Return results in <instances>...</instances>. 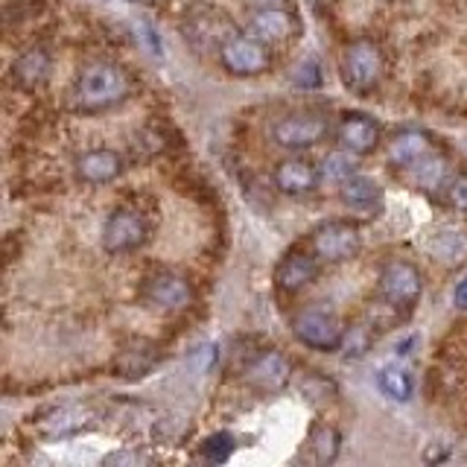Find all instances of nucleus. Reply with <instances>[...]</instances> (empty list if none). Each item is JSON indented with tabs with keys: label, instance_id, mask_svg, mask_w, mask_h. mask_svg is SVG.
I'll use <instances>...</instances> for the list:
<instances>
[{
	"label": "nucleus",
	"instance_id": "nucleus-1",
	"mask_svg": "<svg viewBox=\"0 0 467 467\" xmlns=\"http://www.w3.org/2000/svg\"><path fill=\"white\" fill-rule=\"evenodd\" d=\"M129 94H131L129 73L120 65L97 58V62H88L77 73V82L70 88V109L79 114H102L123 106Z\"/></svg>",
	"mask_w": 467,
	"mask_h": 467
},
{
	"label": "nucleus",
	"instance_id": "nucleus-2",
	"mask_svg": "<svg viewBox=\"0 0 467 467\" xmlns=\"http://www.w3.org/2000/svg\"><path fill=\"white\" fill-rule=\"evenodd\" d=\"M342 82L357 94H368L386 77V56L371 38H357L342 50L339 58Z\"/></svg>",
	"mask_w": 467,
	"mask_h": 467
},
{
	"label": "nucleus",
	"instance_id": "nucleus-3",
	"mask_svg": "<svg viewBox=\"0 0 467 467\" xmlns=\"http://www.w3.org/2000/svg\"><path fill=\"white\" fill-rule=\"evenodd\" d=\"M306 248H310L321 263H345L359 254L362 234L354 223H348V219H327V223H321L310 231Z\"/></svg>",
	"mask_w": 467,
	"mask_h": 467
},
{
	"label": "nucleus",
	"instance_id": "nucleus-4",
	"mask_svg": "<svg viewBox=\"0 0 467 467\" xmlns=\"http://www.w3.org/2000/svg\"><path fill=\"white\" fill-rule=\"evenodd\" d=\"M219 62L234 77H257L272 67V47L266 41L254 38L252 33H231L219 47Z\"/></svg>",
	"mask_w": 467,
	"mask_h": 467
},
{
	"label": "nucleus",
	"instance_id": "nucleus-5",
	"mask_svg": "<svg viewBox=\"0 0 467 467\" xmlns=\"http://www.w3.org/2000/svg\"><path fill=\"white\" fill-rule=\"evenodd\" d=\"M330 135V120L321 111H296L281 117L272 126V140L286 152H304L313 150L316 143H321Z\"/></svg>",
	"mask_w": 467,
	"mask_h": 467
},
{
	"label": "nucleus",
	"instance_id": "nucleus-6",
	"mask_svg": "<svg viewBox=\"0 0 467 467\" xmlns=\"http://www.w3.org/2000/svg\"><path fill=\"white\" fill-rule=\"evenodd\" d=\"M377 292L394 310H412L423 292L420 269L409 260H389L377 277Z\"/></svg>",
	"mask_w": 467,
	"mask_h": 467
},
{
	"label": "nucleus",
	"instance_id": "nucleus-7",
	"mask_svg": "<svg viewBox=\"0 0 467 467\" xmlns=\"http://www.w3.org/2000/svg\"><path fill=\"white\" fill-rule=\"evenodd\" d=\"M292 333L296 339L313 350H342V339H345V327L342 321L333 313L321 310V306H306L296 318H292Z\"/></svg>",
	"mask_w": 467,
	"mask_h": 467
},
{
	"label": "nucleus",
	"instance_id": "nucleus-8",
	"mask_svg": "<svg viewBox=\"0 0 467 467\" xmlns=\"http://www.w3.org/2000/svg\"><path fill=\"white\" fill-rule=\"evenodd\" d=\"M231 33H237V29H234L231 18L223 9L199 4V6L184 12V36L196 50H216L219 53L223 41Z\"/></svg>",
	"mask_w": 467,
	"mask_h": 467
},
{
	"label": "nucleus",
	"instance_id": "nucleus-9",
	"mask_svg": "<svg viewBox=\"0 0 467 467\" xmlns=\"http://www.w3.org/2000/svg\"><path fill=\"white\" fill-rule=\"evenodd\" d=\"M146 240H150V223H146L143 213L131 208L114 211L106 219V228H102V245H106V252L111 254L135 252Z\"/></svg>",
	"mask_w": 467,
	"mask_h": 467
},
{
	"label": "nucleus",
	"instance_id": "nucleus-10",
	"mask_svg": "<svg viewBox=\"0 0 467 467\" xmlns=\"http://www.w3.org/2000/svg\"><path fill=\"white\" fill-rule=\"evenodd\" d=\"M140 298L150 306H155V310L175 313L190 306V301H193V286L187 284V277L175 272H155L143 281Z\"/></svg>",
	"mask_w": 467,
	"mask_h": 467
},
{
	"label": "nucleus",
	"instance_id": "nucleus-11",
	"mask_svg": "<svg viewBox=\"0 0 467 467\" xmlns=\"http://www.w3.org/2000/svg\"><path fill=\"white\" fill-rule=\"evenodd\" d=\"M243 379L248 383V389L257 394H277L289 386L292 362L281 354V350H263V354H257L245 365Z\"/></svg>",
	"mask_w": 467,
	"mask_h": 467
},
{
	"label": "nucleus",
	"instance_id": "nucleus-12",
	"mask_svg": "<svg viewBox=\"0 0 467 467\" xmlns=\"http://www.w3.org/2000/svg\"><path fill=\"white\" fill-rule=\"evenodd\" d=\"M245 33H252L254 38L266 41L269 47H277V44H286L301 33L298 18L284 6H266V9H254L248 15Z\"/></svg>",
	"mask_w": 467,
	"mask_h": 467
},
{
	"label": "nucleus",
	"instance_id": "nucleus-13",
	"mask_svg": "<svg viewBox=\"0 0 467 467\" xmlns=\"http://www.w3.org/2000/svg\"><path fill=\"white\" fill-rule=\"evenodd\" d=\"M336 140L354 155H368L379 146V123L368 114L348 111L342 114L339 126H336Z\"/></svg>",
	"mask_w": 467,
	"mask_h": 467
},
{
	"label": "nucleus",
	"instance_id": "nucleus-14",
	"mask_svg": "<svg viewBox=\"0 0 467 467\" xmlns=\"http://www.w3.org/2000/svg\"><path fill=\"white\" fill-rule=\"evenodd\" d=\"M321 182V167L313 164L310 158H286L275 170V187L286 196H306L313 193Z\"/></svg>",
	"mask_w": 467,
	"mask_h": 467
},
{
	"label": "nucleus",
	"instance_id": "nucleus-15",
	"mask_svg": "<svg viewBox=\"0 0 467 467\" xmlns=\"http://www.w3.org/2000/svg\"><path fill=\"white\" fill-rule=\"evenodd\" d=\"M77 179L85 184H109L117 175L123 172V155L109 146H97V150H88L77 158Z\"/></svg>",
	"mask_w": 467,
	"mask_h": 467
},
{
	"label": "nucleus",
	"instance_id": "nucleus-16",
	"mask_svg": "<svg viewBox=\"0 0 467 467\" xmlns=\"http://www.w3.org/2000/svg\"><path fill=\"white\" fill-rule=\"evenodd\" d=\"M318 266H321V260L310 248H306V252H289L275 272V284L281 292H289L292 296V292H301L304 286H310L316 281Z\"/></svg>",
	"mask_w": 467,
	"mask_h": 467
},
{
	"label": "nucleus",
	"instance_id": "nucleus-17",
	"mask_svg": "<svg viewBox=\"0 0 467 467\" xmlns=\"http://www.w3.org/2000/svg\"><path fill=\"white\" fill-rule=\"evenodd\" d=\"M50 67H53V56L47 47H29L26 53H21L18 58L12 62V70H9V79L15 88H38L41 82H47L50 77Z\"/></svg>",
	"mask_w": 467,
	"mask_h": 467
},
{
	"label": "nucleus",
	"instance_id": "nucleus-18",
	"mask_svg": "<svg viewBox=\"0 0 467 467\" xmlns=\"http://www.w3.org/2000/svg\"><path fill=\"white\" fill-rule=\"evenodd\" d=\"M155 362H158V348L152 342H146V339H131L114 359L117 371H120L123 377H129V379L146 377L155 368Z\"/></svg>",
	"mask_w": 467,
	"mask_h": 467
},
{
	"label": "nucleus",
	"instance_id": "nucleus-19",
	"mask_svg": "<svg viewBox=\"0 0 467 467\" xmlns=\"http://www.w3.org/2000/svg\"><path fill=\"white\" fill-rule=\"evenodd\" d=\"M430 152H435V143L430 140V135H423V131H400V135H394V140L389 143V158L391 164H400V167H412L415 161L427 158Z\"/></svg>",
	"mask_w": 467,
	"mask_h": 467
},
{
	"label": "nucleus",
	"instance_id": "nucleus-20",
	"mask_svg": "<svg viewBox=\"0 0 467 467\" xmlns=\"http://www.w3.org/2000/svg\"><path fill=\"white\" fill-rule=\"evenodd\" d=\"M339 196L345 204H350V208L371 211L374 204H379V199H383V190H379V184L374 179H368V175L357 172V175H350L348 182H342Z\"/></svg>",
	"mask_w": 467,
	"mask_h": 467
},
{
	"label": "nucleus",
	"instance_id": "nucleus-21",
	"mask_svg": "<svg viewBox=\"0 0 467 467\" xmlns=\"http://www.w3.org/2000/svg\"><path fill=\"white\" fill-rule=\"evenodd\" d=\"M412 175H415V182L423 187V190H444L447 187V182L452 179V175L447 172V161L438 155V152H430L427 158H420V161H415L412 167Z\"/></svg>",
	"mask_w": 467,
	"mask_h": 467
},
{
	"label": "nucleus",
	"instance_id": "nucleus-22",
	"mask_svg": "<svg viewBox=\"0 0 467 467\" xmlns=\"http://www.w3.org/2000/svg\"><path fill=\"white\" fill-rule=\"evenodd\" d=\"M339 444H342V438L330 423H316L310 430V438H306V450H310L316 464H330L339 456Z\"/></svg>",
	"mask_w": 467,
	"mask_h": 467
},
{
	"label": "nucleus",
	"instance_id": "nucleus-23",
	"mask_svg": "<svg viewBox=\"0 0 467 467\" xmlns=\"http://www.w3.org/2000/svg\"><path fill=\"white\" fill-rule=\"evenodd\" d=\"M377 386L386 398L398 400V403L412 400V394H415L412 374H409L406 368H398V365H386V368L377 374Z\"/></svg>",
	"mask_w": 467,
	"mask_h": 467
},
{
	"label": "nucleus",
	"instance_id": "nucleus-24",
	"mask_svg": "<svg viewBox=\"0 0 467 467\" xmlns=\"http://www.w3.org/2000/svg\"><path fill=\"white\" fill-rule=\"evenodd\" d=\"M432 254L438 260L459 263L467 254V231L464 228H452V225H447L444 231H438V237L432 243Z\"/></svg>",
	"mask_w": 467,
	"mask_h": 467
},
{
	"label": "nucleus",
	"instance_id": "nucleus-25",
	"mask_svg": "<svg viewBox=\"0 0 467 467\" xmlns=\"http://www.w3.org/2000/svg\"><path fill=\"white\" fill-rule=\"evenodd\" d=\"M350 175H357V155L350 150H336L330 152L325 161H321V179H330V182H348Z\"/></svg>",
	"mask_w": 467,
	"mask_h": 467
},
{
	"label": "nucleus",
	"instance_id": "nucleus-26",
	"mask_svg": "<svg viewBox=\"0 0 467 467\" xmlns=\"http://www.w3.org/2000/svg\"><path fill=\"white\" fill-rule=\"evenodd\" d=\"M374 345V330L368 325H354L350 330H345L342 339V350L348 359H359L368 354V348Z\"/></svg>",
	"mask_w": 467,
	"mask_h": 467
},
{
	"label": "nucleus",
	"instance_id": "nucleus-27",
	"mask_svg": "<svg viewBox=\"0 0 467 467\" xmlns=\"http://www.w3.org/2000/svg\"><path fill=\"white\" fill-rule=\"evenodd\" d=\"M234 435H228V432H216V435H211V438H204V444H202V450H199V456L204 459V462H211V464H223V462H228L231 459V452H234Z\"/></svg>",
	"mask_w": 467,
	"mask_h": 467
},
{
	"label": "nucleus",
	"instance_id": "nucleus-28",
	"mask_svg": "<svg viewBox=\"0 0 467 467\" xmlns=\"http://www.w3.org/2000/svg\"><path fill=\"white\" fill-rule=\"evenodd\" d=\"M444 199L452 211H467V172H456L444 187Z\"/></svg>",
	"mask_w": 467,
	"mask_h": 467
},
{
	"label": "nucleus",
	"instance_id": "nucleus-29",
	"mask_svg": "<svg viewBox=\"0 0 467 467\" xmlns=\"http://www.w3.org/2000/svg\"><path fill=\"white\" fill-rule=\"evenodd\" d=\"M296 85H301V88H316V85H321V70H318V65L316 62L298 65V70H296Z\"/></svg>",
	"mask_w": 467,
	"mask_h": 467
},
{
	"label": "nucleus",
	"instance_id": "nucleus-30",
	"mask_svg": "<svg viewBox=\"0 0 467 467\" xmlns=\"http://www.w3.org/2000/svg\"><path fill=\"white\" fill-rule=\"evenodd\" d=\"M146 456L140 450H131V452H111V456L106 459V464H143Z\"/></svg>",
	"mask_w": 467,
	"mask_h": 467
},
{
	"label": "nucleus",
	"instance_id": "nucleus-31",
	"mask_svg": "<svg viewBox=\"0 0 467 467\" xmlns=\"http://www.w3.org/2000/svg\"><path fill=\"white\" fill-rule=\"evenodd\" d=\"M447 456H450V447L438 444V447H430V450H427V456H423V459H427L430 464H438V462H444Z\"/></svg>",
	"mask_w": 467,
	"mask_h": 467
},
{
	"label": "nucleus",
	"instance_id": "nucleus-32",
	"mask_svg": "<svg viewBox=\"0 0 467 467\" xmlns=\"http://www.w3.org/2000/svg\"><path fill=\"white\" fill-rule=\"evenodd\" d=\"M452 301H456V306H462V310H467V275L459 281L456 292H452Z\"/></svg>",
	"mask_w": 467,
	"mask_h": 467
},
{
	"label": "nucleus",
	"instance_id": "nucleus-33",
	"mask_svg": "<svg viewBox=\"0 0 467 467\" xmlns=\"http://www.w3.org/2000/svg\"><path fill=\"white\" fill-rule=\"evenodd\" d=\"M243 4L252 9H266V6H284L286 0H243Z\"/></svg>",
	"mask_w": 467,
	"mask_h": 467
},
{
	"label": "nucleus",
	"instance_id": "nucleus-34",
	"mask_svg": "<svg viewBox=\"0 0 467 467\" xmlns=\"http://www.w3.org/2000/svg\"><path fill=\"white\" fill-rule=\"evenodd\" d=\"M131 4H140V6H155V4H164V0H131Z\"/></svg>",
	"mask_w": 467,
	"mask_h": 467
}]
</instances>
